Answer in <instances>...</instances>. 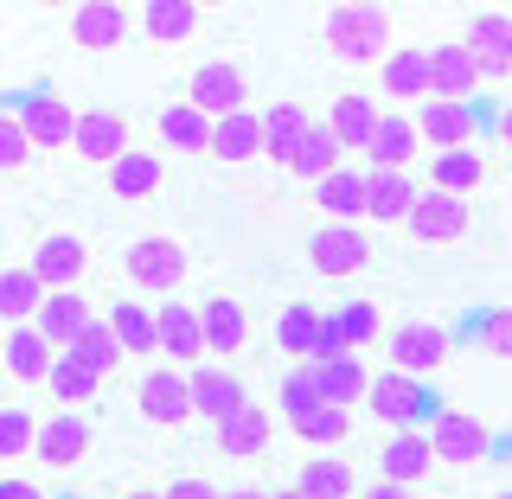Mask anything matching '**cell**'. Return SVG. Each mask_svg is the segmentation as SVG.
<instances>
[{"mask_svg":"<svg viewBox=\"0 0 512 499\" xmlns=\"http://www.w3.org/2000/svg\"><path fill=\"white\" fill-rule=\"evenodd\" d=\"M327 45H333V58H346V64L391 58V13L384 7H333L327 13Z\"/></svg>","mask_w":512,"mask_h":499,"instance_id":"6da1fadb","label":"cell"},{"mask_svg":"<svg viewBox=\"0 0 512 499\" xmlns=\"http://www.w3.org/2000/svg\"><path fill=\"white\" fill-rule=\"evenodd\" d=\"M410 205H416L410 173H365V218H378V224H404V218H410Z\"/></svg>","mask_w":512,"mask_h":499,"instance_id":"4316f807","label":"cell"},{"mask_svg":"<svg viewBox=\"0 0 512 499\" xmlns=\"http://www.w3.org/2000/svg\"><path fill=\"white\" fill-rule=\"evenodd\" d=\"M333 320H340V333H346V346H352V352L378 340V308H372V301H346V308L333 314Z\"/></svg>","mask_w":512,"mask_h":499,"instance_id":"f6af8a7d","label":"cell"},{"mask_svg":"<svg viewBox=\"0 0 512 499\" xmlns=\"http://www.w3.org/2000/svg\"><path fill=\"white\" fill-rule=\"evenodd\" d=\"M295 173H301V180H327V173H340V141L327 135V122L308 128V141H301V154H295Z\"/></svg>","mask_w":512,"mask_h":499,"instance_id":"b9f144b4","label":"cell"},{"mask_svg":"<svg viewBox=\"0 0 512 499\" xmlns=\"http://www.w3.org/2000/svg\"><path fill=\"white\" fill-rule=\"evenodd\" d=\"M160 180H167V173H160V160H154V154H122L116 167H109V186H116L122 199H148Z\"/></svg>","mask_w":512,"mask_h":499,"instance_id":"60d3db41","label":"cell"},{"mask_svg":"<svg viewBox=\"0 0 512 499\" xmlns=\"http://www.w3.org/2000/svg\"><path fill=\"white\" fill-rule=\"evenodd\" d=\"M13 116H20L32 148H71V135H77V109L64 103V96H52V90H32Z\"/></svg>","mask_w":512,"mask_h":499,"instance_id":"ba28073f","label":"cell"},{"mask_svg":"<svg viewBox=\"0 0 512 499\" xmlns=\"http://www.w3.org/2000/svg\"><path fill=\"white\" fill-rule=\"evenodd\" d=\"M308 263L314 276H359L365 263H372V244L359 237V224H320V231L308 237Z\"/></svg>","mask_w":512,"mask_h":499,"instance_id":"5b68a950","label":"cell"},{"mask_svg":"<svg viewBox=\"0 0 512 499\" xmlns=\"http://www.w3.org/2000/svg\"><path fill=\"white\" fill-rule=\"evenodd\" d=\"M7 372L20 378V384H52V365H58V352H52V340H45L39 327H13L7 333Z\"/></svg>","mask_w":512,"mask_h":499,"instance_id":"ffe728a7","label":"cell"},{"mask_svg":"<svg viewBox=\"0 0 512 499\" xmlns=\"http://www.w3.org/2000/svg\"><path fill=\"white\" fill-rule=\"evenodd\" d=\"M320 359H359V352L346 346V333H340L333 314H320V333H314V352H308V365H320Z\"/></svg>","mask_w":512,"mask_h":499,"instance_id":"c3c4849f","label":"cell"},{"mask_svg":"<svg viewBox=\"0 0 512 499\" xmlns=\"http://www.w3.org/2000/svg\"><path fill=\"white\" fill-rule=\"evenodd\" d=\"M384 90L391 96H429V52H391L384 58Z\"/></svg>","mask_w":512,"mask_h":499,"instance_id":"ab89813d","label":"cell"},{"mask_svg":"<svg viewBox=\"0 0 512 499\" xmlns=\"http://www.w3.org/2000/svg\"><path fill=\"white\" fill-rule=\"evenodd\" d=\"M109 333H116L122 352H154L160 346L154 340V314L141 308V301H116V308H109Z\"/></svg>","mask_w":512,"mask_h":499,"instance_id":"f35d334b","label":"cell"},{"mask_svg":"<svg viewBox=\"0 0 512 499\" xmlns=\"http://www.w3.org/2000/svg\"><path fill=\"white\" fill-rule=\"evenodd\" d=\"M154 340H160V352H173V359H205L199 308H186V301H167V308L154 314Z\"/></svg>","mask_w":512,"mask_h":499,"instance_id":"7402d4cb","label":"cell"},{"mask_svg":"<svg viewBox=\"0 0 512 499\" xmlns=\"http://www.w3.org/2000/svg\"><path fill=\"white\" fill-rule=\"evenodd\" d=\"M64 359H77V365H84V372L109 378V372H116V365H122V346H116V333H109L103 320H90V327L77 333V346L64 352Z\"/></svg>","mask_w":512,"mask_h":499,"instance_id":"8d00e7d4","label":"cell"},{"mask_svg":"<svg viewBox=\"0 0 512 499\" xmlns=\"http://www.w3.org/2000/svg\"><path fill=\"white\" fill-rule=\"evenodd\" d=\"M160 499H224V493H218V487H205V480H173V487L160 493Z\"/></svg>","mask_w":512,"mask_h":499,"instance_id":"f907efd6","label":"cell"},{"mask_svg":"<svg viewBox=\"0 0 512 499\" xmlns=\"http://www.w3.org/2000/svg\"><path fill=\"white\" fill-rule=\"evenodd\" d=\"M141 32H148L154 45H180V39L199 32V7H192V0H148V7H141Z\"/></svg>","mask_w":512,"mask_h":499,"instance_id":"f1b7e54d","label":"cell"},{"mask_svg":"<svg viewBox=\"0 0 512 499\" xmlns=\"http://www.w3.org/2000/svg\"><path fill=\"white\" fill-rule=\"evenodd\" d=\"M314 199H320V212H327L333 224H352L365 212V173H346V167L327 173V180L314 186Z\"/></svg>","mask_w":512,"mask_h":499,"instance_id":"e575fe53","label":"cell"},{"mask_svg":"<svg viewBox=\"0 0 512 499\" xmlns=\"http://www.w3.org/2000/svg\"><path fill=\"white\" fill-rule=\"evenodd\" d=\"M90 301L77 295V288H64V295H45V308H39V333L52 340V352H71L77 346V333L90 327Z\"/></svg>","mask_w":512,"mask_h":499,"instance_id":"44dd1931","label":"cell"},{"mask_svg":"<svg viewBox=\"0 0 512 499\" xmlns=\"http://www.w3.org/2000/svg\"><path fill=\"white\" fill-rule=\"evenodd\" d=\"M26 160H32V141H26L20 116H7V109H0V173H20Z\"/></svg>","mask_w":512,"mask_h":499,"instance_id":"7dc6e473","label":"cell"},{"mask_svg":"<svg viewBox=\"0 0 512 499\" xmlns=\"http://www.w3.org/2000/svg\"><path fill=\"white\" fill-rule=\"evenodd\" d=\"M199 327H205V352H237L250 340V327H244V308H237L231 295H212L199 308Z\"/></svg>","mask_w":512,"mask_h":499,"instance_id":"f546056e","label":"cell"},{"mask_svg":"<svg viewBox=\"0 0 512 499\" xmlns=\"http://www.w3.org/2000/svg\"><path fill=\"white\" fill-rule=\"evenodd\" d=\"M45 308V282L32 276V269H0V320H39Z\"/></svg>","mask_w":512,"mask_h":499,"instance_id":"836d02e7","label":"cell"},{"mask_svg":"<svg viewBox=\"0 0 512 499\" xmlns=\"http://www.w3.org/2000/svg\"><path fill=\"white\" fill-rule=\"evenodd\" d=\"M308 109L301 103H276L263 116V154L269 160H282V167H295V154H301V141H308Z\"/></svg>","mask_w":512,"mask_h":499,"instance_id":"d4e9b609","label":"cell"},{"mask_svg":"<svg viewBox=\"0 0 512 499\" xmlns=\"http://www.w3.org/2000/svg\"><path fill=\"white\" fill-rule=\"evenodd\" d=\"M0 352H7V340H0Z\"/></svg>","mask_w":512,"mask_h":499,"instance_id":"91938a15","label":"cell"},{"mask_svg":"<svg viewBox=\"0 0 512 499\" xmlns=\"http://www.w3.org/2000/svg\"><path fill=\"white\" fill-rule=\"evenodd\" d=\"M442 359H448V333L436 327V320H410V327L391 333V372L423 378V372H436Z\"/></svg>","mask_w":512,"mask_h":499,"instance_id":"8fae6325","label":"cell"},{"mask_svg":"<svg viewBox=\"0 0 512 499\" xmlns=\"http://www.w3.org/2000/svg\"><path fill=\"white\" fill-rule=\"evenodd\" d=\"M461 45L480 77H512V13H474Z\"/></svg>","mask_w":512,"mask_h":499,"instance_id":"7c38bea8","label":"cell"},{"mask_svg":"<svg viewBox=\"0 0 512 499\" xmlns=\"http://www.w3.org/2000/svg\"><path fill=\"white\" fill-rule=\"evenodd\" d=\"M500 135H506V141H512V109H506V116H500Z\"/></svg>","mask_w":512,"mask_h":499,"instance_id":"11a10c76","label":"cell"},{"mask_svg":"<svg viewBox=\"0 0 512 499\" xmlns=\"http://www.w3.org/2000/svg\"><path fill=\"white\" fill-rule=\"evenodd\" d=\"M96 384H103V378L84 372L77 359H64V352H58V365H52V397H64V404H90Z\"/></svg>","mask_w":512,"mask_h":499,"instance_id":"ee69618b","label":"cell"},{"mask_svg":"<svg viewBox=\"0 0 512 499\" xmlns=\"http://www.w3.org/2000/svg\"><path fill=\"white\" fill-rule=\"evenodd\" d=\"M71 148L84 160H96V167H103V160L116 167V160L128 154V116H122V109H90V116H77Z\"/></svg>","mask_w":512,"mask_h":499,"instance_id":"5bb4252c","label":"cell"},{"mask_svg":"<svg viewBox=\"0 0 512 499\" xmlns=\"http://www.w3.org/2000/svg\"><path fill=\"white\" fill-rule=\"evenodd\" d=\"M378 103L372 96H359V90H346V96H333V109H327V135L340 141V148H372V135H378Z\"/></svg>","mask_w":512,"mask_h":499,"instance_id":"ac0fdd59","label":"cell"},{"mask_svg":"<svg viewBox=\"0 0 512 499\" xmlns=\"http://www.w3.org/2000/svg\"><path fill=\"white\" fill-rule=\"evenodd\" d=\"M500 499H512V487H506V493H500Z\"/></svg>","mask_w":512,"mask_h":499,"instance_id":"680465c9","label":"cell"},{"mask_svg":"<svg viewBox=\"0 0 512 499\" xmlns=\"http://www.w3.org/2000/svg\"><path fill=\"white\" fill-rule=\"evenodd\" d=\"M365 404H372V416L378 423H391L397 436L416 423V416L429 410V391L416 378H404V372H384V378H372V391H365Z\"/></svg>","mask_w":512,"mask_h":499,"instance_id":"4fadbf2b","label":"cell"},{"mask_svg":"<svg viewBox=\"0 0 512 499\" xmlns=\"http://www.w3.org/2000/svg\"><path fill=\"white\" fill-rule=\"evenodd\" d=\"M39 442V423H32L26 410H0V461H13V455H26V448Z\"/></svg>","mask_w":512,"mask_h":499,"instance_id":"bcb514c9","label":"cell"},{"mask_svg":"<svg viewBox=\"0 0 512 499\" xmlns=\"http://www.w3.org/2000/svg\"><path fill=\"white\" fill-rule=\"evenodd\" d=\"M480 180H487V167H480L474 148H448V154H436V192H448V199H468Z\"/></svg>","mask_w":512,"mask_h":499,"instance_id":"74e56055","label":"cell"},{"mask_svg":"<svg viewBox=\"0 0 512 499\" xmlns=\"http://www.w3.org/2000/svg\"><path fill=\"white\" fill-rule=\"evenodd\" d=\"M186 384H192V416H205V423H231L250 404L244 378H231V372H192Z\"/></svg>","mask_w":512,"mask_h":499,"instance_id":"d6986e66","label":"cell"},{"mask_svg":"<svg viewBox=\"0 0 512 499\" xmlns=\"http://www.w3.org/2000/svg\"><path fill=\"white\" fill-rule=\"evenodd\" d=\"M295 487L308 499H352V493H359V474H352V461H340V455H314L308 468H301Z\"/></svg>","mask_w":512,"mask_h":499,"instance_id":"1f68e13d","label":"cell"},{"mask_svg":"<svg viewBox=\"0 0 512 499\" xmlns=\"http://www.w3.org/2000/svg\"><path fill=\"white\" fill-rule=\"evenodd\" d=\"M301 378H308L314 391L327 397V404H340V410H346V404H359V397L372 391V378H365V365H359V359H320V365H308Z\"/></svg>","mask_w":512,"mask_h":499,"instance_id":"cb8c5ba5","label":"cell"},{"mask_svg":"<svg viewBox=\"0 0 512 499\" xmlns=\"http://www.w3.org/2000/svg\"><path fill=\"white\" fill-rule=\"evenodd\" d=\"M218 448H224V455H237V461H244V455H263V448H269V410L244 404L231 423H218Z\"/></svg>","mask_w":512,"mask_h":499,"instance_id":"d590c367","label":"cell"},{"mask_svg":"<svg viewBox=\"0 0 512 499\" xmlns=\"http://www.w3.org/2000/svg\"><path fill=\"white\" fill-rule=\"evenodd\" d=\"M429 455L442 461V468H480V461L493 455V436L480 416H461V410H442L436 423H429Z\"/></svg>","mask_w":512,"mask_h":499,"instance_id":"3957f363","label":"cell"},{"mask_svg":"<svg viewBox=\"0 0 512 499\" xmlns=\"http://www.w3.org/2000/svg\"><path fill=\"white\" fill-rule=\"evenodd\" d=\"M135 391H141V416L160 423V429H180L186 416H192V384L180 372H148Z\"/></svg>","mask_w":512,"mask_h":499,"instance_id":"9a60e30c","label":"cell"},{"mask_svg":"<svg viewBox=\"0 0 512 499\" xmlns=\"http://www.w3.org/2000/svg\"><path fill=\"white\" fill-rule=\"evenodd\" d=\"M314 333H320V314L314 308H301V301H295V308H282V320H276V346L282 352L308 359V352H314Z\"/></svg>","mask_w":512,"mask_h":499,"instance_id":"7bdbcfd3","label":"cell"},{"mask_svg":"<svg viewBox=\"0 0 512 499\" xmlns=\"http://www.w3.org/2000/svg\"><path fill=\"white\" fill-rule=\"evenodd\" d=\"M282 416H288V429H295L301 442H346V410L327 404L301 372L282 384Z\"/></svg>","mask_w":512,"mask_h":499,"instance_id":"7a4b0ae2","label":"cell"},{"mask_svg":"<svg viewBox=\"0 0 512 499\" xmlns=\"http://www.w3.org/2000/svg\"><path fill=\"white\" fill-rule=\"evenodd\" d=\"M128 282L135 288H154V295H173L186 282V250L173 237H141L128 244Z\"/></svg>","mask_w":512,"mask_h":499,"instance_id":"8992f818","label":"cell"},{"mask_svg":"<svg viewBox=\"0 0 512 499\" xmlns=\"http://www.w3.org/2000/svg\"><path fill=\"white\" fill-rule=\"evenodd\" d=\"M480 340H487L493 359H512V308H493L487 320H480Z\"/></svg>","mask_w":512,"mask_h":499,"instance_id":"681fc988","label":"cell"},{"mask_svg":"<svg viewBox=\"0 0 512 499\" xmlns=\"http://www.w3.org/2000/svg\"><path fill=\"white\" fill-rule=\"evenodd\" d=\"M359 499H410V493L391 487V480H372V487H359Z\"/></svg>","mask_w":512,"mask_h":499,"instance_id":"816d5d0a","label":"cell"},{"mask_svg":"<svg viewBox=\"0 0 512 499\" xmlns=\"http://www.w3.org/2000/svg\"><path fill=\"white\" fill-rule=\"evenodd\" d=\"M71 39L84 45V52H116V45L128 39V7H116V0H90V7L71 13Z\"/></svg>","mask_w":512,"mask_h":499,"instance_id":"e0dca14e","label":"cell"},{"mask_svg":"<svg viewBox=\"0 0 512 499\" xmlns=\"http://www.w3.org/2000/svg\"><path fill=\"white\" fill-rule=\"evenodd\" d=\"M480 90V71L468 58V45L448 39V45H429V103H468Z\"/></svg>","mask_w":512,"mask_h":499,"instance_id":"30bf717a","label":"cell"},{"mask_svg":"<svg viewBox=\"0 0 512 499\" xmlns=\"http://www.w3.org/2000/svg\"><path fill=\"white\" fill-rule=\"evenodd\" d=\"M429 468H436V455H429V436H416V429H404L397 442L378 448V474L391 480V487H416Z\"/></svg>","mask_w":512,"mask_h":499,"instance_id":"603a6c76","label":"cell"},{"mask_svg":"<svg viewBox=\"0 0 512 499\" xmlns=\"http://www.w3.org/2000/svg\"><path fill=\"white\" fill-rule=\"evenodd\" d=\"M244 96H250L244 71H237L231 58H212V64H199V71H192V96H186V103L199 109L205 122H224V116H237V109H244Z\"/></svg>","mask_w":512,"mask_h":499,"instance_id":"277c9868","label":"cell"},{"mask_svg":"<svg viewBox=\"0 0 512 499\" xmlns=\"http://www.w3.org/2000/svg\"><path fill=\"white\" fill-rule=\"evenodd\" d=\"M269 499H308V493H301V487H295V493H269Z\"/></svg>","mask_w":512,"mask_h":499,"instance_id":"9f6ffc18","label":"cell"},{"mask_svg":"<svg viewBox=\"0 0 512 499\" xmlns=\"http://www.w3.org/2000/svg\"><path fill=\"white\" fill-rule=\"evenodd\" d=\"M32 276L45 282V295H64L77 276L90 269V250H84V237H71V231H52V237H39V250H32Z\"/></svg>","mask_w":512,"mask_h":499,"instance_id":"9c48e42d","label":"cell"},{"mask_svg":"<svg viewBox=\"0 0 512 499\" xmlns=\"http://www.w3.org/2000/svg\"><path fill=\"white\" fill-rule=\"evenodd\" d=\"M224 499H269V493H256V487H237V493H224Z\"/></svg>","mask_w":512,"mask_h":499,"instance_id":"db71d44e","label":"cell"},{"mask_svg":"<svg viewBox=\"0 0 512 499\" xmlns=\"http://www.w3.org/2000/svg\"><path fill=\"white\" fill-rule=\"evenodd\" d=\"M84 448H90V423H84V416H52V423H39L32 455H39L52 474H64V468H77V461H84Z\"/></svg>","mask_w":512,"mask_h":499,"instance_id":"2e32d148","label":"cell"},{"mask_svg":"<svg viewBox=\"0 0 512 499\" xmlns=\"http://www.w3.org/2000/svg\"><path fill=\"white\" fill-rule=\"evenodd\" d=\"M410 237L416 244H461L468 237V199H448V192H416L410 205Z\"/></svg>","mask_w":512,"mask_h":499,"instance_id":"52a82bcc","label":"cell"},{"mask_svg":"<svg viewBox=\"0 0 512 499\" xmlns=\"http://www.w3.org/2000/svg\"><path fill=\"white\" fill-rule=\"evenodd\" d=\"M0 499H39V487H26V480H0Z\"/></svg>","mask_w":512,"mask_h":499,"instance_id":"f5cc1de1","label":"cell"},{"mask_svg":"<svg viewBox=\"0 0 512 499\" xmlns=\"http://www.w3.org/2000/svg\"><path fill=\"white\" fill-rule=\"evenodd\" d=\"M212 154L224 167H244V160L263 154V116H250V109H237V116L212 122Z\"/></svg>","mask_w":512,"mask_h":499,"instance_id":"484cf974","label":"cell"},{"mask_svg":"<svg viewBox=\"0 0 512 499\" xmlns=\"http://www.w3.org/2000/svg\"><path fill=\"white\" fill-rule=\"evenodd\" d=\"M416 135H429L436 148H468V135H474V109L468 103H429L423 109V122H416Z\"/></svg>","mask_w":512,"mask_h":499,"instance_id":"d6a6232c","label":"cell"},{"mask_svg":"<svg viewBox=\"0 0 512 499\" xmlns=\"http://www.w3.org/2000/svg\"><path fill=\"white\" fill-rule=\"evenodd\" d=\"M410 154H416V128L410 116H384L372 148H365V160H372V173H410Z\"/></svg>","mask_w":512,"mask_h":499,"instance_id":"83f0119b","label":"cell"},{"mask_svg":"<svg viewBox=\"0 0 512 499\" xmlns=\"http://www.w3.org/2000/svg\"><path fill=\"white\" fill-rule=\"evenodd\" d=\"M160 141L167 148H180V154H212V122L199 116L192 103H173V109H160Z\"/></svg>","mask_w":512,"mask_h":499,"instance_id":"4dcf8cb0","label":"cell"},{"mask_svg":"<svg viewBox=\"0 0 512 499\" xmlns=\"http://www.w3.org/2000/svg\"><path fill=\"white\" fill-rule=\"evenodd\" d=\"M122 499H160V493H122Z\"/></svg>","mask_w":512,"mask_h":499,"instance_id":"6f0895ef","label":"cell"}]
</instances>
